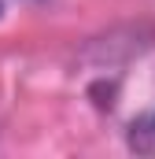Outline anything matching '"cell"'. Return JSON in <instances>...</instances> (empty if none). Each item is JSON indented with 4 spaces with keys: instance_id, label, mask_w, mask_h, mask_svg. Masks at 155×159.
Wrapping results in <instances>:
<instances>
[{
    "instance_id": "1",
    "label": "cell",
    "mask_w": 155,
    "mask_h": 159,
    "mask_svg": "<svg viewBox=\"0 0 155 159\" xmlns=\"http://www.w3.org/2000/svg\"><path fill=\"white\" fill-rule=\"evenodd\" d=\"M126 141H129V148H133L137 156H155V107L129 122Z\"/></svg>"
}]
</instances>
